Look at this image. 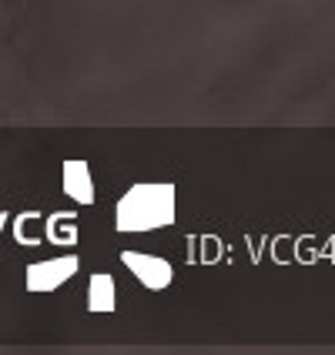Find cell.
Returning a JSON list of instances; mask_svg holds the SVG:
<instances>
[{
	"mask_svg": "<svg viewBox=\"0 0 335 355\" xmlns=\"http://www.w3.org/2000/svg\"><path fill=\"white\" fill-rule=\"evenodd\" d=\"M118 232H151L175 221V191L171 184H135L118 201Z\"/></svg>",
	"mask_w": 335,
	"mask_h": 355,
	"instance_id": "obj_1",
	"label": "cell"
},
{
	"mask_svg": "<svg viewBox=\"0 0 335 355\" xmlns=\"http://www.w3.org/2000/svg\"><path fill=\"white\" fill-rule=\"evenodd\" d=\"M121 261H124V268H131L135 278H138L144 288H151V292H161V288H168L171 285V265L158 255H144V252H121Z\"/></svg>",
	"mask_w": 335,
	"mask_h": 355,
	"instance_id": "obj_2",
	"label": "cell"
},
{
	"mask_svg": "<svg viewBox=\"0 0 335 355\" xmlns=\"http://www.w3.org/2000/svg\"><path fill=\"white\" fill-rule=\"evenodd\" d=\"M78 272V255H64V258H54V261H37L27 268V288L31 292H51L64 285L67 278Z\"/></svg>",
	"mask_w": 335,
	"mask_h": 355,
	"instance_id": "obj_3",
	"label": "cell"
},
{
	"mask_svg": "<svg viewBox=\"0 0 335 355\" xmlns=\"http://www.w3.org/2000/svg\"><path fill=\"white\" fill-rule=\"evenodd\" d=\"M64 191L80 205L94 201V181H91V171H87L84 161H67L64 164Z\"/></svg>",
	"mask_w": 335,
	"mask_h": 355,
	"instance_id": "obj_4",
	"label": "cell"
},
{
	"mask_svg": "<svg viewBox=\"0 0 335 355\" xmlns=\"http://www.w3.org/2000/svg\"><path fill=\"white\" fill-rule=\"evenodd\" d=\"M87 309L91 312H114V278L98 272L87 282Z\"/></svg>",
	"mask_w": 335,
	"mask_h": 355,
	"instance_id": "obj_5",
	"label": "cell"
}]
</instances>
